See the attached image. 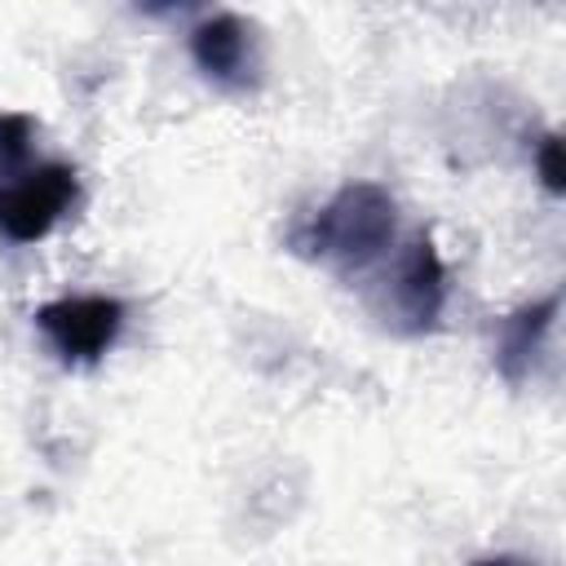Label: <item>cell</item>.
<instances>
[{
    "instance_id": "6da1fadb",
    "label": "cell",
    "mask_w": 566,
    "mask_h": 566,
    "mask_svg": "<svg viewBox=\"0 0 566 566\" xmlns=\"http://www.w3.org/2000/svg\"><path fill=\"white\" fill-rule=\"evenodd\" d=\"M398 239V199L380 181H345L327 203L287 226V248L301 261L327 265L349 283L371 274Z\"/></svg>"
},
{
    "instance_id": "7a4b0ae2",
    "label": "cell",
    "mask_w": 566,
    "mask_h": 566,
    "mask_svg": "<svg viewBox=\"0 0 566 566\" xmlns=\"http://www.w3.org/2000/svg\"><path fill=\"white\" fill-rule=\"evenodd\" d=\"M363 287H367L376 318H385L394 332L402 336L433 332L447 305V265L438 256L433 234L424 226L402 234L394 252L371 270V283Z\"/></svg>"
},
{
    "instance_id": "8992f818",
    "label": "cell",
    "mask_w": 566,
    "mask_h": 566,
    "mask_svg": "<svg viewBox=\"0 0 566 566\" xmlns=\"http://www.w3.org/2000/svg\"><path fill=\"white\" fill-rule=\"evenodd\" d=\"M562 310V296L548 292L544 301H531L522 310H513L504 323H500V336H495V371L509 380V385H522L544 349V336L553 332V318Z\"/></svg>"
},
{
    "instance_id": "3957f363",
    "label": "cell",
    "mask_w": 566,
    "mask_h": 566,
    "mask_svg": "<svg viewBox=\"0 0 566 566\" xmlns=\"http://www.w3.org/2000/svg\"><path fill=\"white\" fill-rule=\"evenodd\" d=\"M80 203V172L57 159H22L0 168V239L40 243Z\"/></svg>"
},
{
    "instance_id": "ba28073f",
    "label": "cell",
    "mask_w": 566,
    "mask_h": 566,
    "mask_svg": "<svg viewBox=\"0 0 566 566\" xmlns=\"http://www.w3.org/2000/svg\"><path fill=\"white\" fill-rule=\"evenodd\" d=\"M535 168H539L544 186H548L553 195H562V137H557V133H548V137L535 146Z\"/></svg>"
},
{
    "instance_id": "5b68a950",
    "label": "cell",
    "mask_w": 566,
    "mask_h": 566,
    "mask_svg": "<svg viewBox=\"0 0 566 566\" xmlns=\"http://www.w3.org/2000/svg\"><path fill=\"white\" fill-rule=\"evenodd\" d=\"M190 57L195 66L230 88V93H252L261 84V35L243 13L217 9L190 27Z\"/></svg>"
},
{
    "instance_id": "52a82bcc",
    "label": "cell",
    "mask_w": 566,
    "mask_h": 566,
    "mask_svg": "<svg viewBox=\"0 0 566 566\" xmlns=\"http://www.w3.org/2000/svg\"><path fill=\"white\" fill-rule=\"evenodd\" d=\"M31 142H35V119L27 111H4L0 115V168L31 159Z\"/></svg>"
},
{
    "instance_id": "9c48e42d",
    "label": "cell",
    "mask_w": 566,
    "mask_h": 566,
    "mask_svg": "<svg viewBox=\"0 0 566 566\" xmlns=\"http://www.w3.org/2000/svg\"><path fill=\"white\" fill-rule=\"evenodd\" d=\"M469 566H535V562H526V557H509V553H500V557H478V562H469Z\"/></svg>"
},
{
    "instance_id": "277c9868",
    "label": "cell",
    "mask_w": 566,
    "mask_h": 566,
    "mask_svg": "<svg viewBox=\"0 0 566 566\" xmlns=\"http://www.w3.org/2000/svg\"><path fill=\"white\" fill-rule=\"evenodd\" d=\"M31 318H35V332L49 340V349L66 367H93L115 349L124 332V301L102 292L57 296V301H44Z\"/></svg>"
}]
</instances>
